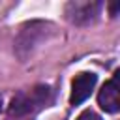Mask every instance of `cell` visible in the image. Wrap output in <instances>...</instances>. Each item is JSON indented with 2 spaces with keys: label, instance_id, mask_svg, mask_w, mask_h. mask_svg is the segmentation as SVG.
<instances>
[{
  "label": "cell",
  "instance_id": "cell-1",
  "mask_svg": "<svg viewBox=\"0 0 120 120\" xmlns=\"http://www.w3.org/2000/svg\"><path fill=\"white\" fill-rule=\"evenodd\" d=\"M51 101V88L45 84L34 86L32 90H24L19 92L9 105V114L11 116H26L32 112H38L39 109L47 107V103Z\"/></svg>",
  "mask_w": 120,
  "mask_h": 120
},
{
  "label": "cell",
  "instance_id": "cell-2",
  "mask_svg": "<svg viewBox=\"0 0 120 120\" xmlns=\"http://www.w3.org/2000/svg\"><path fill=\"white\" fill-rule=\"evenodd\" d=\"M96 81H98L96 73H90V71L79 73L71 82V96H69L71 105H81L84 99H88L96 86Z\"/></svg>",
  "mask_w": 120,
  "mask_h": 120
},
{
  "label": "cell",
  "instance_id": "cell-3",
  "mask_svg": "<svg viewBox=\"0 0 120 120\" xmlns=\"http://www.w3.org/2000/svg\"><path fill=\"white\" fill-rule=\"evenodd\" d=\"M118 71L114 73V77L111 81H107L99 94H98V103L105 112H116L120 109V98H118Z\"/></svg>",
  "mask_w": 120,
  "mask_h": 120
},
{
  "label": "cell",
  "instance_id": "cell-4",
  "mask_svg": "<svg viewBox=\"0 0 120 120\" xmlns=\"http://www.w3.org/2000/svg\"><path fill=\"white\" fill-rule=\"evenodd\" d=\"M99 6H101L99 2H71V4H68L66 13H68L69 21L81 24V22H86V21L94 19Z\"/></svg>",
  "mask_w": 120,
  "mask_h": 120
},
{
  "label": "cell",
  "instance_id": "cell-5",
  "mask_svg": "<svg viewBox=\"0 0 120 120\" xmlns=\"http://www.w3.org/2000/svg\"><path fill=\"white\" fill-rule=\"evenodd\" d=\"M77 120H101V116L99 114H96L94 111H84V112H81L79 116H77Z\"/></svg>",
  "mask_w": 120,
  "mask_h": 120
},
{
  "label": "cell",
  "instance_id": "cell-6",
  "mask_svg": "<svg viewBox=\"0 0 120 120\" xmlns=\"http://www.w3.org/2000/svg\"><path fill=\"white\" fill-rule=\"evenodd\" d=\"M116 9H118V6L112 4V6H111V15H112V17H116Z\"/></svg>",
  "mask_w": 120,
  "mask_h": 120
},
{
  "label": "cell",
  "instance_id": "cell-7",
  "mask_svg": "<svg viewBox=\"0 0 120 120\" xmlns=\"http://www.w3.org/2000/svg\"><path fill=\"white\" fill-rule=\"evenodd\" d=\"M0 111H2V98H0Z\"/></svg>",
  "mask_w": 120,
  "mask_h": 120
}]
</instances>
